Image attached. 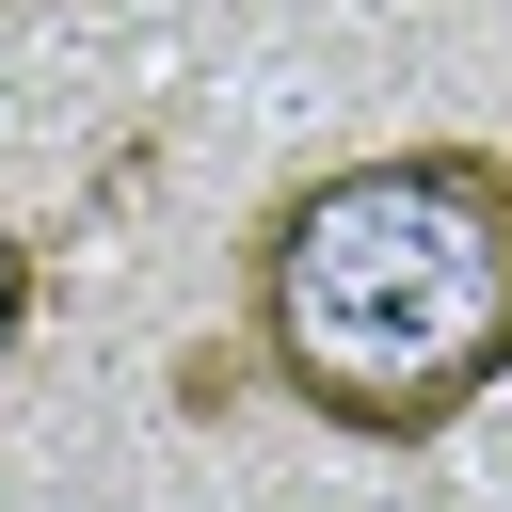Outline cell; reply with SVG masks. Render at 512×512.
Masks as SVG:
<instances>
[{"label": "cell", "instance_id": "obj_1", "mask_svg": "<svg viewBox=\"0 0 512 512\" xmlns=\"http://www.w3.org/2000/svg\"><path fill=\"white\" fill-rule=\"evenodd\" d=\"M240 336L272 400L352 448H432L512 384V144H352L256 192L240 224Z\"/></svg>", "mask_w": 512, "mask_h": 512}, {"label": "cell", "instance_id": "obj_2", "mask_svg": "<svg viewBox=\"0 0 512 512\" xmlns=\"http://www.w3.org/2000/svg\"><path fill=\"white\" fill-rule=\"evenodd\" d=\"M32 288H48V272H32V240H16V224H0V352H16V336H32Z\"/></svg>", "mask_w": 512, "mask_h": 512}]
</instances>
